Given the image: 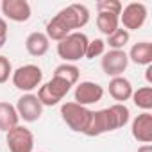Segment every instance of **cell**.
Instances as JSON below:
<instances>
[{
	"instance_id": "obj_1",
	"label": "cell",
	"mask_w": 152,
	"mask_h": 152,
	"mask_svg": "<svg viewBox=\"0 0 152 152\" xmlns=\"http://www.w3.org/2000/svg\"><path fill=\"white\" fill-rule=\"evenodd\" d=\"M129 118H131V113H129V107L125 104H113L109 107L93 111L91 122H90L84 134L90 138H95V136L122 129L124 125H127Z\"/></svg>"
},
{
	"instance_id": "obj_2",
	"label": "cell",
	"mask_w": 152,
	"mask_h": 152,
	"mask_svg": "<svg viewBox=\"0 0 152 152\" xmlns=\"http://www.w3.org/2000/svg\"><path fill=\"white\" fill-rule=\"evenodd\" d=\"M88 36L81 31L70 32L63 41L57 43V56L64 61V63H75L84 57L86 47H88Z\"/></svg>"
},
{
	"instance_id": "obj_3",
	"label": "cell",
	"mask_w": 152,
	"mask_h": 152,
	"mask_svg": "<svg viewBox=\"0 0 152 152\" xmlns=\"http://www.w3.org/2000/svg\"><path fill=\"white\" fill-rule=\"evenodd\" d=\"M91 115H93V111H90L88 107H84L81 104H75V102L61 104V118L73 132L84 134L91 122Z\"/></svg>"
},
{
	"instance_id": "obj_4",
	"label": "cell",
	"mask_w": 152,
	"mask_h": 152,
	"mask_svg": "<svg viewBox=\"0 0 152 152\" xmlns=\"http://www.w3.org/2000/svg\"><path fill=\"white\" fill-rule=\"evenodd\" d=\"M72 90V84L70 83H66L64 79H61V77H56V75H52V79L48 81V83H45V84H41L39 86V90H38V100L41 102V106L45 107H52V106H57L66 95H68V91Z\"/></svg>"
},
{
	"instance_id": "obj_5",
	"label": "cell",
	"mask_w": 152,
	"mask_h": 152,
	"mask_svg": "<svg viewBox=\"0 0 152 152\" xmlns=\"http://www.w3.org/2000/svg\"><path fill=\"white\" fill-rule=\"evenodd\" d=\"M11 81L15 84L16 90L31 93L32 90H36L38 86H41L43 81V72L38 64H23L16 70H13Z\"/></svg>"
},
{
	"instance_id": "obj_6",
	"label": "cell",
	"mask_w": 152,
	"mask_h": 152,
	"mask_svg": "<svg viewBox=\"0 0 152 152\" xmlns=\"http://www.w3.org/2000/svg\"><path fill=\"white\" fill-rule=\"evenodd\" d=\"M6 143L9 152H32L34 150V134L23 125H16L6 132Z\"/></svg>"
},
{
	"instance_id": "obj_7",
	"label": "cell",
	"mask_w": 152,
	"mask_h": 152,
	"mask_svg": "<svg viewBox=\"0 0 152 152\" xmlns=\"http://www.w3.org/2000/svg\"><path fill=\"white\" fill-rule=\"evenodd\" d=\"M57 16L64 22V25L70 29V32H75L77 29H83L90 22V9L84 4H70L63 7Z\"/></svg>"
},
{
	"instance_id": "obj_8",
	"label": "cell",
	"mask_w": 152,
	"mask_h": 152,
	"mask_svg": "<svg viewBox=\"0 0 152 152\" xmlns=\"http://www.w3.org/2000/svg\"><path fill=\"white\" fill-rule=\"evenodd\" d=\"M120 22H122V29L129 31H138L143 27V23L147 22V6L141 2H131L125 7H122L120 13Z\"/></svg>"
},
{
	"instance_id": "obj_9",
	"label": "cell",
	"mask_w": 152,
	"mask_h": 152,
	"mask_svg": "<svg viewBox=\"0 0 152 152\" xmlns=\"http://www.w3.org/2000/svg\"><path fill=\"white\" fill-rule=\"evenodd\" d=\"M100 66L107 77H120L129 66V57L125 50H107L100 59Z\"/></svg>"
},
{
	"instance_id": "obj_10",
	"label": "cell",
	"mask_w": 152,
	"mask_h": 152,
	"mask_svg": "<svg viewBox=\"0 0 152 152\" xmlns=\"http://www.w3.org/2000/svg\"><path fill=\"white\" fill-rule=\"evenodd\" d=\"M102 97H104V88L99 83H93V81L79 83L77 86H75V91H73V102L81 104L84 107L100 102Z\"/></svg>"
},
{
	"instance_id": "obj_11",
	"label": "cell",
	"mask_w": 152,
	"mask_h": 152,
	"mask_svg": "<svg viewBox=\"0 0 152 152\" xmlns=\"http://www.w3.org/2000/svg\"><path fill=\"white\" fill-rule=\"evenodd\" d=\"M15 107H16V113H18L20 120H23L27 124L38 122L41 118V115H43V106H41V102L38 100V97L34 93L22 95Z\"/></svg>"
},
{
	"instance_id": "obj_12",
	"label": "cell",
	"mask_w": 152,
	"mask_h": 152,
	"mask_svg": "<svg viewBox=\"0 0 152 152\" xmlns=\"http://www.w3.org/2000/svg\"><path fill=\"white\" fill-rule=\"evenodd\" d=\"M0 9H2V15L16 23H23L31 18L32 11H31V4L27 0H2L0 4Z\"/></svg>"
},
{
	"instance_id": "obj_13",
	"label": "cell",
	"mask_w": 152,
	"mask_h": 152,
	"mask_svg": "<svg viewBox=\"0 0 152 152\" xmlns=\"http://www.w3.org/2000/svg\"><path fill=\"white\" fill-rule=\"evenodd\" d=\"M131 134L140 143H150L152 141V115L148 111H143L132 120Z\"/></svg>"
},
{
	"instance_id": "obj_14",
	"label": "cell",
	"mask_w": 152,
	"mask_h": 152,
	"mask_svg": "<svg viewBox=\"0 0 152 152\" xmlns=\"http://www.w3.org/2000/svg\"><path fill=\"white\" fill-rule=\"evenodd\" d=\"M109 95L116 100V104H124L125 100H129L132 97V84L129 79H125L124 75H120V77H113L109 81Z\"/></svg>"
},
{
	"instance_id": "obj_15",
	"label": "cell",
	"mask_w": 152,
	"mask_h": 152,
	"mask_svg": "<svg viewBox=\"0 0 152 152\" xmlns=\"http://www.w3.org/2000/svg\"><path fill=\"white\" fill-rule=\"evenodd\" d=\"M48 48H50V41H48V38L45 36V32H39V31L31 32V34L27 36V39H25V50H27L32 57H41V56H45V54L48 52Z\"/></svg>"
},
{
	"instance_id": "obj_16",
	"label": "cell",
	"mask_w": 152,
	"mask_h": 152,
	"mask_svg": "<svg viewBox=\"0 0 152 152\" xmlns=\"http://www.w3.org/2000/svg\"><path fill=\"white\" fill-rule=\"evenodd\" d=\"M127 57L134 64H141V66L152 64V43H148V41H138V43H134L131 47Z\"/></svg>"
},
{
	"instance_id": "obj_17",
	"label": "cell",
	"mask_w": 152,
	"mask_h": 152,
	"mask_svg": "<svg viewBox=\"0 0 152 152\" xmlns=\"http://www.w3.org/2000/svg\"><path fill=\"white\" fill-rule=\"evenodd\" d=\"M16 125H20V116L16 113V107L9 102H0V131L7 132Z\"/></svg>"
},
{
	"instance_id": "obj_18",
	"label": "cell",
	"mask_w": 152,
	"mask_h": 152,
	"mask_svg": "<svg viewBox=\"0 0 152 152\" xmlns=\"http://www.w3.org/2000/svg\"><path fill=\"white\" fill-rule=\"evenodd\" d=\"M45 29H47V31H45V36L48 38V41L52 39V41H57V43H59V41H63V39L70 34V29L64 25V22H63L57 15L47 23Z\"/></svg>"
},
{
	"instance_id": "obj_19",
	"label": "cell",
	"mask_w": 152,
	"mask_h": 152,
	"mask_svg": "<svg viewBox=\"0 0 152 152\" xmlns=\"http://www.w3.org/2000/svg\"><path fill=\"white\" fill-rule=\"evenodd\" d=\"M120 25V16L116 15H111V13H99L97 15V27L102 34L109 36L113 34Z\"/></svg>"
},
{
	"instance_id": "obj_20",
	"label": "cell",
	"mask_w": 152,
	"mask_h": 152,
	"mask_svg": "<svg viewBox=\"0 0 152 152\" xmlns=\"http://www.w3.org/2000/svg\"><path fill=\"white\" fill-rule=\"evenodd\" d=\"M132 102L136 107L143 109V111H148L152 109V86H143V88H138L136 91H132Z\"/></svg>"
},
{
	"instance_id": "obj_21",
	"label": "cell",
	"mask_w": 152,
	"mask_h": 152,
	"mask_svg": "<svg viewBox=\"0 0 152 152\" xmlns=\"http://www.w3.org/2000/svg\"><path fill=\"white\" fill-rule=\"evenodd\" d=\"M54 75H56V77H61V79H64V81H66V83H70L72 86H75V84L79 83V75H81V72H79V68L75 66V64L63 63V64L56 66V70H54Z\"/></svg>"
},
{
	"instance_id": "obj_22",
	"label": "cell",
	"mask_w": 152,
	"mask_h": 152,
	"mask_svg": "<svg viewBox=\"0 0 152 152\" xmlns=\"http://www.w3.org/2000/svg\"><path fill=\"white\" fill-rule=\"evenodd\" d=\"M129 39H131V34L125 29L118 27L113 34L107 36V39L104 43H106V47H109V50H124V47L129 43Z\"/></svg>"
},
{
	"instance_id": "obj_23",
	"label": "cell",
	"mask_w": 152,
	"mask_h": 152,
	"mask_svg": "<svg viewBox=\"0 0 152 152\" xmlns=\"http://www.w3.org/2000/svg\"><path fill=\"white\" fill-rule=\"evenodd\" d=\"M104 52H106V43H104V39L95 38V39L88 41V47H86L84 57H86V59H95V57L104 56Z\"/></svg>"
},
{
	"instance_id": "obj_24",
	"label": "cell",
	"mask_w": 152,
	"mask_h": 152,
	"mask_svg": "<svg viewBox=\"0 0 152 152\" xmlns=\"http://www.w3.org/2000/svg\"><path fill=\"white\" fill-rule=\"evenodd\" d=\"M97 11L99 13H111V15L120 16L122 2H118V0H99L97 2Z\"/></svg>"
},
{
	"instance_id": "obj_25",
	"label": "cell",
	"mask_w": 152,
	"mask_h": 152,
	"mask_svg": "<svg viewBox=\"0 0 152 152\" xmlns=\"http://www.w3.org/2000/svg\"><path fill=\"white\" fill-rule=\"evenodd\" d=\"M13 75V64L6 56H0V84H4L9 81V77Z\"/></svg>"
},
{
	"instance_id": "obj_26",
	"label": "cell",
	"mask_w": 152,
	"mask_h": 152,
	"mask_svg": "<svg viewBox=\"0 0 152 152\" xmlns=\"http://www.w3.org/2000/svg\"><path fill=\"white\" fill-rule=\"evenodd\" d=\"M7 32H9L7 22H6V18L0 16V48H2L6 45V41H7Z\"/></svg>"
},
{
	"instance_id": "obj_27",
	"label": "cell",
	"mask_w": 152,
	"mask_h": 152,
	"mask_svg": "<svg viewBox=\"0 0 152 152\" xmlns=\"http://www.w3.org/2000/svg\"><path fill=\"white\" fill-rule=\"evenodd\" d=\"M145 79H147L148 84H152V64H148L147 70H145Z\"/></svg>"
},
{
	"instance_id": "obj_28",
	"label": "cell",
	"mask_w": 152,
	"mask_h": 152,
	"mask_svg": "<svg viewBox=\"0 0 152 152\" xmlns=\"http://www.w3.org/2000/svg\"><path fill=\"white\" fill-rule=\"evenodd\" d=\"M138 152H152V145L150 143H143L141 147H138Z\"/></svg>"
}]
</instances>
